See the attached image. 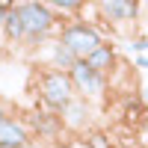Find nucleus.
Returning a JSON list of instances; mask_svg holds the SVG:
<instances>
[{
    "instance_id": "nucleus-2",
    "label": "nucleus",
    "mask_w": 148,
    "mask_h": 148,
    "mask_svg": "<svg viewBox=\"0 0 148 148\" xmlns=\"http://www.w3.org/2000/svg\"><path fill=\"white\" fill-rule=\"evenodd\" d=\"M36 95H39L42 107L47 113H56L62 116V110L77 98V89L71 83V74L68 71H53V68H42L39 71V86H36Z\"/></svg>"
},
{
    "instance_id": "nucleus-19",
    "label": "nucleus",
    "mask_w": 148,
    "mask_h": 148,
    "mask_svg": "<svg viewBox=\"0 0 148 148\" xmlns=\"http://www.w3.org/2000/svg\"><path fill=\"white\" fill-rule=\"evenodd\" d=\"M145 95H148V89H145Z\"/></svg>"
},
{
    "instance_id": "nucleus-9",
    "label": "nucleus",
    "mask_w": 148,
    "mask_h": 148,
    "mask_svg": "<svg viewBox=\"0 0 148 148\" xmlns=\"http://www.w3.org/2000/svg\"><path fill=\"white\" fill-rule=\"evenodd\" d=\"M42 47L47 51V68H53V71H71L74 65L80 62V59L74 56L59 39H53L51 45H42Z\"/></svg>"
},
{
    "instance_id": "nucleus-16",
    "label": "nucleus",
    "mask_w": 148,
    "mask_h": 148,
    "mask_svg": "<svg viewBox=\"0 0 148 148\" xmlns=\"http://www.w3.org/2000/svg\"><path fill=\"white\" fill-rule=\"evenodd\" d=\"M133 65H136V68H145V71H148V53H142V56H133Z\"/></svg>"
},
{
    "instance_id": "nucleus-18",
    "label": "nucleus",
    "mask_w": 148,
    "mask_h": 148,
    "mask_svg": "<svg viewBox=\"0 0 148 148\" xmlns=\"http://www.w3.org/2000/svg\"><path fill=\"white\" fill-rule=\"evenodd\" d=\"M0 148H15V145H0Z\"/></svg>"
},
{
    "instance_id": "nucleus-13",
    "label": "nucleus",
    "mask_w": 148,
    "mask_h": 148,
    "mask_svg": "<svg viewBox=\"0 0 148 148\" xmlns=\"http://www.w3.org/2000/svg\"><path fill=\"white\" fill-rule=\"evenodd\" d=\"M86 148H113V139L104 130H86Z\"/></svg>"
},
{
    "instance_id": "nucleus-5",
    "label": "nucleus",
    "mask_w": 148,
    "mask_h": 148,
    "mask_svg": "<svg viewBox=\"0 0 148 148\" xmlns=\"http://www.w3.org/2000/svg\"><path fill=\"white\" fill-rule=\"evenodd\" d=\"M27 125L33 130V139H39V142H51V139H56L59 133L65 130L62 116L47 113V110H36V113H30L27 116Z\"/></svg>"
},
{
    "instance_id": "nucleus-11",
    "label": "nucleus",
    "mask_w": 148,
    "mask_h": 148,
    "mask_svg": "<svg viewBox=\"0 0 148 148\" xmlns=\"http://www.w3.org/2000/svg\"><path fill=\"white\" fill-rule=\"evenodd\" d=\"M86 62H89L98 74H107V77H110V71L116 68V47H113V45H101L89 59H86Z\"/></svg>"
},
{
    "instance_id": "nucleus-7",
    "label": "nucleus",
    "mask_w": 148,
    "mask_h": 148,
    "mask_svg": "<svg viewBox=\"0 0 148 148\" xmlns=\"http://www.w3.org/2000/svg\"><path fill=\"white\" fill-rule=\"evenodd\" d=\"M95 9L101 12V21L107 24H133L139 18V3H133V0H101V3H95Z\"/></svg>"
},
{
    "instance_id": "nucleus-4",
    "label": "nucleus",
    "mask_w": 148,
    "mask_h": 148,
    "mask_svg": "<svg viewBox=\"0 0 148 148\" xmlns=\"http://www.w3.org/2000/svg\"><path fill=\"white\" fill-rule=\"evenodd\" d=\"M68 74H71V83H74V89H77L80 98H86V101L104 98V92H107V74H98L86 59H80Z\"/></svg>"
},
{
    "instance_id": "nucleus-1",
    "label": "nucleus",
    "mask_w": 148,
    "mask_h": 148,
    "mask_svg": "<svg viewBox=\"0 0 148 148\" xmlns=\"http://www.w3.org/2000/svg\"><path fill=\"white\" fill-rule=\"evenodd\" d=\"M18 12L24 18V33H27L24 47H30V51L42 47L53 33H59V18H56V12L51 9V3L24 0V3H18Z\"/></svg>"
},
{
    "instance_id": "nucleus-15",
    "label": "nucleus",
    "mask_w": 148,
    "mask_h": 148,
    "mask_svg": "<svg viewBox=\"0 0 148 148\" xmlns=\"http://www.w3.org/2000/svg\"><path fill=\"white\" fill-rule=\"evenodd\" d=\"M12 9H15V3H12V0H0V30H3V24H6V18H9Z\"/></svg>"
},
{
    "instance_id": "nucleus-17",
    "label": "nucleus",
    "mask_w": 148,
    "mask_h": 148,
    "mask_svg": "<svg viewBox=\"0 0 148 148\" xmlns=\"http://www.w3.org/2000/svg\"><path fill=\"white\" fill-rule=\"evenodd\" d=\"M27 148H42V142H39V139H33V142H30Z\"/></svg>"
},
{
    "instance_id": "nucleus-14",
    "label": "nucleus",
    "mask_w": 148,
    "mask_h": 148,
    "mask_svg": "<svg viewBox=\"0 0 148 148\" xmlns=\"http://www.w3.org/2000/svg\"><path fill=\"white\" fill-rule=\"evenodd\" d=\"M127 51H130L133 56H142V53H148V36H133V39L127 42Z\"/></svg>"
},
{
    "instance_id": "nucleus-6",
    "label": "nucleus",
    "mask_w": 148,
    "mask_h": 148,
    "mask_svg": "<svg viewBox=\"0 0 148 148\" xmlns=\"http://www.w3.org/2000/svg\"><path fill=\"white\" fill-rule=\"evenodd\" d=\"M33 142V130L24 119H15L9 113H0V145H15L27 148Z\"/></svg>"
},
{
    "instance_id": "nucleus-8",
    "label": "nucleus",
    "mask_w": 148,
    "mask_h": 148,
    "mask_svg": "<svg viewBox=\"0 0 148 148\" xmlns=\"http://www.w3.org/2000/svg\"><path fill=\"white\" fill-rule=\"evenodd\" d=\"M62 125H65V130L83 133L86 127L92 125V101H86V98L77 95V98L62 110Z\"/></svg>"
},
{
    "instance_id": "nucleus-12",
    "label": "nucleus",
    "mask_w": 148,
    "mask_h": 148,
    "mask_svg": "<svg viewBox=\"0 0 148 148\" xmlns=\"http://www.w3.org/2000/svg\"><path fill=\"white\" fill-rule=\"evenodd\" d=\"M51 9L56 12V15H80V12L86 9L83 0H53Z\"/></svg>"
},
{
    "instance_id": "nucleus-3",
    "label": "nucleus",
    "mask_w": 148,
    "mask_h": 148,
    "mask_svg": "<svg viewBox=\"0 0 148 148\" xmlns=\"http://www.w3.org/2000/svg\"><path fill=\"white\" fill-rule=\"evenodd\" d=\"M56 39L62 42V45H65L77 59H89L101 45H107V42H104V36H101V30H98L92 21H83V18L65 21L62 27H59Z\"/></svg>"
},
{
    "instance_id": "nucleus-10",
    "label": "nucleus",
    "mask_w": 148,
    "mask_h": 148,
    "mask_svg": "<svg viewBox=\"0 0 148 148\" xmlns=\"http://www.w3.org/2000/svg\"><path fill=\"white\" fill-rule=\"evenodd\" d=\"M0 33H3V39L9 45H24L27 33H24V18H21V12H18V3H15V9L9 12V18H6V24H3Z\"/></svg>"
}]
</instances>
